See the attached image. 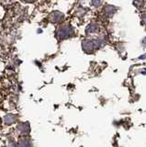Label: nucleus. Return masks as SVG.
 <instances>
[{
	"mask_svg": "<svg viewBox=\"0 0 146 147\" xmlns=\"http://www.w3.org/2000/svg\"><path fill=\"white\" fill-rule=\"evenodd\" d=\"M21 1L25 3H34L37 1V0H21Z\"/></svg>",
	"mask_w": 146,
	"mask_h": 147,
	"instance_id": "1",
	"label": "nucleus"
}]
</instances>
